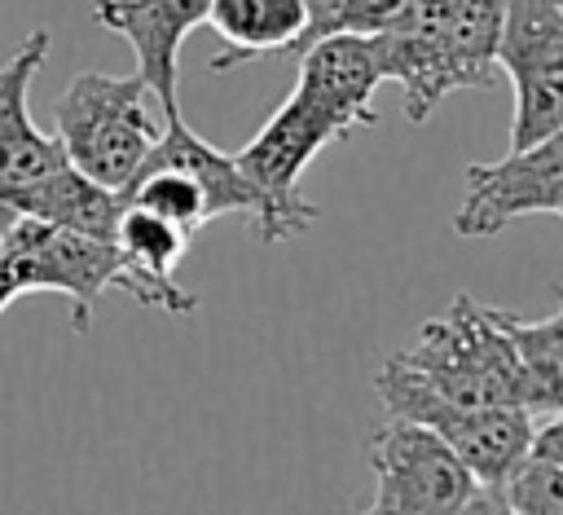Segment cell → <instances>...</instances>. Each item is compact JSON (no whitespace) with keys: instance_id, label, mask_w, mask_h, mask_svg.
<instances>
[{"instance_id":"5","label":"cell","mask_w":563,"mask_h":515,"mask_svg":"<svg viewBox=\"0 0 563 515\" xmlns=\"http://www.w3.org/2000/svg\"><path fill=\"white\" fill-rule=\"evenodd\" d=\"M0 260L13 273L18 295H31V291L66 295L75 335L92 330V304L101 299V291L114 286V273H119L114 242L84 238L4 207H0Z\"/></svg>"},{"instance_id":"8","label":"cell","mask_w":563,"mask_h":515,"mask_svg":"<svg viewBox=\"0 0 563 515\" xmlns=\"http://www.w3.org/2000/svg\"><path fill=\"white\" fill-rule=\"evenodd\" d=\"M563 207V128L510 150L493 163L466 167V194L453 211V233L462 238H493L519 216Z\"/></svg>"},{"instance_id":"21","label":"cell","mask_w":563,"mask_h":515,"mask_svg":"<svg viewBox=\"0 0 563 515\" xmlns=\"http://www.w3.org/2000/svg\"><path fill=\"white\" fill-rule=\"evenodd\" d=\"M409 0H343L339 4V31L347 35H383L400 22Z\"/></svg>"},{"instance_id":"27","label":"cell","mask_w":563,"mask_h":515,"mask_svg":"<svg viewBox=\"0 0 563 515\" xmlns=\"http://www.w3.org/2000/svg\"><path fill=\"white\" fill-rule=\"evenodd\" d=\"M559 4H563V0H559Z\"/></svg>"},{"instance_id":"16","label":"cell","mask_w":563,"mask_h":515,"mask_svg":"<svg viewBox=\"0 0 563 515\" xmlns=\"http://www.w3.org/2000/svg\"><path fill=\"white\" fill-rule=\"evenodd\" d=\"M141 167H176V172H185L202 189L211 220L216 216H255V189L238 172L233 154H224L211 141H202L180 114L163 119V132H158V141H154V150L145 154Z\"/></svg>"},{"instance_id":"17","label":"cell","mask_w":563,"mask_h":515,"mask_svg":"<svg viewBox=\"0 0 563 515\" xmlns=\"http://www.w3.org/2000/svg\"><path fill=\"white\" fill-rule=\"evenodd\" d=\"M519 365H523V409L528 414H563V286L550 317L528 321L506 313Z\"/></svg>"},{"instance_id":"2","label":"cell","mask_w":563,"mask_h":515,"mask_svg":"<svg viewBox=\"0 0 563 515\" xmlns=\"http://www.w3.org/2000/svg\"><path fill=\"white\" fill-rule=\"evenodd\" d=\"M154 97L141 75L79 70L57 101V141L75 172L123 194L158 141Z\"/></svg>"},{"instance_id":"1","label":"cell","mask_w":563,"mask_h":515,"mask_svg":"<svg viewBox=\"0 0 563 515\" xmlns=\"http://www.w3.org/2000/svg\"><path fill=\"white\" fill-rule=\"evenodd\" d=\"M506 313L510 308H493L471 295H457L440 317L422 321L418 343L409 352H396V365L409 370L431 396L449 405L523 409V365Z\"/></svg>"},{"instance_id":"24","label":"cell","mask_w":563,"mask_h":515,"mask_svg":"<svg viewBox=\"0 0 563 515\" xmlns=\"http://www.w3.org/2000/svg\"><path fill=\"white\" fill-rule=\"evenodd\" d=\"M457 515H510V506H506V497H501V489H479Z\"/></svg>"},{"instance_id":"13","label":"cell","mask_w":563,"mask_h":515,"mask_svg":"<svg viewBox=\"0 0 563 515\" xmlns=\"http://www.w3.org/2000/svg\"><path fill=\"white\" fill-rule=\"evenodd\" d=\"M383 84L378 62H374V44L369 35H347L334 31L317 44H308L299 53V84L295 92H303L334 128L339 136H347L352 128L374 123V88Z\"/></svg>"},{"instance_id":"25","label":"cell","mask_w":563,"mask_h":515,"mask_svg":"<svg viewBox=\"0 0 563 515\" xmlns=\"http://www.w3.org/2000/svg\"><path fill=\"white\" fill-rule=\"evenodd\" d=\"M13 299H18V286H13V273H9V269H4V260H0V313H4V308H9Z\"/></svg>"},{"instance_id":"7","label":"cell","mask_w":563,"mask_h":515,"mask_svg":"<svg viewBox=\"0 0 563 515\" xmlns=\"http://www.w3.org/2000/svg\"><path fill=\"white\" fill-rule=\"evenodd\" d=\"M497 66L515 88L510 150H523L563 128V4L506 0Z\"/></svg>"},{"instance_id":"14","label":"cell","mask_w":563,"mask_h":515,"mask_svg":"<svg viewBox=\"0 0 563 515\" xmlns=\"http://www.w3.org/2000/svg\"><path fill=\"white\" fill-rule=\"evenodd\" d=\"M0 207L44 220V224H57V229H70V233H84V238L114 242V229L123 216V194H114V189L88 180L84 172H75L70 163H62L53 176L9 194Z\"/></svg>"},{"instance_id":"23","label":"cell","mask_w":563,"mask_h":515,"mask_svg":"<svg viewBox=\"0 0 563 515\" xmlns=\"http://www.w3.org/2000/svg\"><path fill=\"white\" fill-rule=\"evenodd\" d=\"M532 458H545V462L563 467V414H550V418L532 431Z\"/></svg>"},{"instance_id":"26","label":"cell","mask_w":563,"mask_h":515,"mask_svg":"<svg viewBox=\"0 0 563 515\" xmlns=\"http://www.w3.org/2000/svg\"><path fill=\"white\" fill-rule=\"evenodd\" d=\"M559 216H563V207H559Z\"/></svg>"},{"instance_id":"12","label":"cell","mask_w":563,"mask_h":515,"mask_svg":"<svg viewBox=\"0 0 563 515\" xmlns=\"http://www.w3.org/2000/svg\"><path fill=\"white\" fill-rule=\"evenodd\" d=\"M185 246H189V233L123 202V216L114 229V255H119L114 291L132 295L145 308L189 317L198 308V295L176 282V264L185 260Z\"/></svg>"},{"instance_id":"10","label":"cell","mask_w":563,"mask_h":515,"mask_svg":"<svg viewBox=\"0 0 563 515\" xmlns=\"http://www.w3.org/2000/svg\"><path fill=\"white\" fill-rule=\"evenodd\" d=\"M207 4L211 0H92V22L132 44L136 75L158 101L163 119L180 114V44L198 22H207Z\"/></svg>"},{"instance_id":"6","label":"cell","mask_w":563,"mask_h":515,"mask_svg":"<svg viewBox=\"0 0 563 515\" xmlns=\"http://www.w3.org/2000/svg\"><path fill=\"white\" fill-rule=\"evenodd\" d=\"M369 467L374 497L356 515H457L479 493L444 440L400 418H387L369 436Z\"/></svg>"},{"instance_id":"3","label":"cell","mask_w":563,"mask_h":515,"mask_svg":"<svg viewBox=\"0 0 563 515\" xmlns=\"http://www.w3.org/2000/svg\"><path fill=\"white\" fill-rule=\"evenodd\" d=\"M374 392L387 409V418L418 423L435 440L449 445V453L471 471L479 489H501L510 471L532 453V414L519 405H493V409H471V405H449L431 396L409 370L396 365V357L374 374Z\"/></svg>"},{"instance_id":"19","label":"cell","mask_w":563,"mask_h":515,"mask_svg":"<svg viewBox=\"0 0 563 515\" xmlns=\"http://www.w3.org/2000/svg\"><path fill=\"white\" fill-rule=\"evenodd\" d=\"M123 202L141 207V211H150V216H158L167 224H176L189 238L211 220L202 189L185 172H176V167H141L132 176V185L123 189Z\"/></svg>"},{"instance_id":"9","label":"cell","mask_w":563,"mask_h":515,"mask_svg":"<svg viewBox=\"0 0 563 515\" xmlns=\"http://www.w3.org/2000/svg\"><path fill=\"white\" fill-rule=\"evenodd\" d=\"M369 44L378 75L405 88L409 123H427L449 92L466 88L462 66L444 40V0H409L400 22L387 26L383 35H369Z\"/></svg>"},{"instance_id":"18","label":"cell","mask_w":563,"mask_h":515,"mask_svg":"<svg viewBox=\"0 0 563 515\" xmlns=\"http://www.w3.org/2000/svg\"><path fill=\"white\" fill-rule=\"evenodd\" d=\"M506 0H444V40L462 66L466 88H488L497 79V35Z\"/></svg>"},{"instance_id":"22","label":"cell","mask_w":563,"mask_h":515,"mask_svg":"<svg viewBox=\"0 0 563 515\" xmlns=\"http://www.w3.org/2000/svg\"><path fill=\"white\" fill-rule=\"evenodd\" d=\"M339 4H343V0H303L308 26H303V44H299V53H303L308 44H317V40H325V35L339 31Z\"/></svg>"},{"instance_id":"11","label":"cell","mask_w":563,"mask_h":515,"mask_svg":"<svg viewBox=\"0 0 563 515\" xmlns=\"http://www.w3.org/2000/svg\"><path fill=\"white\" fill-rule=\"evenodd\" d=\"M44 57H48V31L35 26L0 66V202L9 194L53 176L66 163L62 141L53 132L35 128V119L26 110V92H31L35 70L44 66Z\"/></svg>"},{"instance_id":"15","label":"cell","mask_w":563,"mask_h":515,"mask_svg":"<svg viewBox=\"0 0 563 515\" xmlns=\"http://www.w3.org/2000/svg\"><path fill=\"white\" fill-rule=\"evenodd\" d=\"M207 22L224 44L211 70H229L268 53H299L308 13L303 0H211Z\"/></svg>"},{"instance_id":"20","label":"cell","mask_w":563,"mask_h":515,"mask_svg":"<svg viewBox=\"0 0 563 515\" xmlns=\"http://www.w3.org/2000/svg\"><path fill=\"white\" fill-rule=\"evenodd\" d=\"M510 515H563V467L545 458H523L501 484Z\"/></svg>"},{"instance_id":"4","label":"cell","mask_w":563,"mask_h":515,"mask_svg":"<svg viewBox=\"0 0 563 515\" xmlns=\"http://www.w3.org/2000/svg\"><path fill=\"white\" fill-rule=\"evenodd\" d=\"M330 141H339V128L303 92H290L268 114V123L233 154L238 172L255 189V216L251 220H255L260 242L277 246V242L299 238L308 224H317L321 207L299 194V176Z\"/></svg>"}]
</instances>
